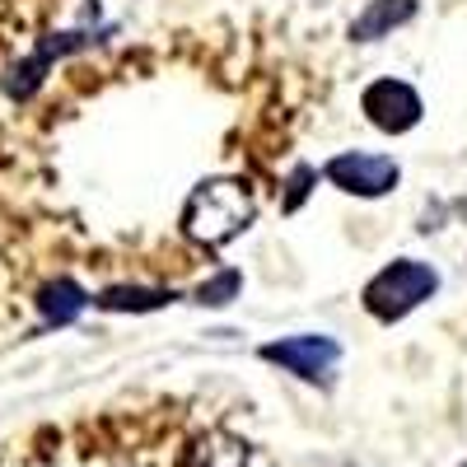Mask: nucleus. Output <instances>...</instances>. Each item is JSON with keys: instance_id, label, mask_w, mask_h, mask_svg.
Segmentation results:
<instances>
[{"instance_id": "nucleus-2", "label": "nucleus", "mask_w": 467, "mask_h": 467, "mask_svg": "<svg viewBox=\"0 0 467 467\" xmlns=\"http://www.w3.org/2000/svg\"><path fill=\"white\" fill-rule=\"evenodd\" d=\"M440 290V271L431 262L416 257H393L383 271H374L365 285V314L379 323H398L411 308H420L425 299H435Z\"/></svg>"}, {"instance_id": "nucleus-10", "label": "nucleus", "mask_w": 467, "mask_h": 467, "mask_svg": "<svg viewBox=\"0 0 467 467\" xmlns=\"http://www.w3.org/2000/svg\"><path fill=\"white\" fill-rule=\"evenodd\" d=\"M239 290H244V276H239L234 266H224V271H215L211 281H202L197 290H192V304H202V308H224Z\"/></svg>"}, {"instance_id": "nucleus-3", "label": "nucleus", "mask_w": 467, "mask_h": 467, "mask_svg": "<svg viewBox=\"0 0 467 467\" xmlns=\"http://www.w3.org/2000/svg\"><path fill=\"white\" fill-rule=\"evenodd\" d=\"M257 356L266 365H281L295 379H314V383H332V369L341 365V341L323 337V332H299V337H281L257 346Z\"/></svg>"}, {"instance_id": "nucleus-7", "label": "nucleus", "mask_w": 467, "mask_h": 467, "mask_svg": "<svg viewBox=\"0 0 467 467\" xmlns=\"http://www.w3.org/2000/svg\"><path fill=\"white\" fill-rule=\"evenodd\" d=\"M420 15V0H369V5L350 19V43H379V37L407 28Z\"/></svg>"}, {"instance_id": "nucleus-8", "label": "nucleus", "mask_w": 467, "mask_h": 467, "mask_svg": "<svg viewBox=\"0 0 467 467\" xmlns=\"http://www.w3.org/2000/svg\"><path fill=\"white\" fill-rule=\"evenodd\" d=\"M89 308V295L75 285L70 276H52L43 290H37V314H43L52 327H61V323H75Z\"/></svg>"}, {"instance_id": "nucleus-12", "label": "nucleus", "mask_w": 467, "mask_h": 467, "mask_svg": "<svg viewBox=\"0 0 467 467\" xmlns=\"http://www.w3.org/2000/svg\"><path fill=\"white\" fill-rule=\"evenodd\" d=\"M462 467H467V462H462Z\"/></svg>"}, {"instance_id": "nucleus-9", "label": "nucleus", "mask_w": 467, "mask_h": 467, "mask_svg": "<svg viewBox=\"0 0 467 467\" xmlns=\"http://www.w3.org/2000/svg\"><path fill=\"white\" fill-rule=\"evenodd\" d=\"M94 304L108 308V314H154V308L173 304V290H164V285H108Z\"/></svg>"}, {"instance_id": "nucleus-11", "label": "nucleus", "mask_w": 467, "mask_h": 467, "mask_svg": "<svg viewBox=\"0 0 467 467\" xmlns=\"http://www.w3.org/2000/svg\"><path fill=\"white\" fill-rule=\"evenodd\" d=\"M314 182H318V169H308V164H299L295 173H290V192H285V202H281V211H299L304 206V197L314 192Z\"/></svg>"}, {"instance_id": "nucleus-1", "label": "nucleus", "mask_w": 467, "mask_h": 467, "mask_svg": "<svg viewBox=\"0 0 467 467\" xmlns=\"http://www.w3.org/2000/svg\"><path fill=\"white\" fill-rule=\"evenodd\" d=\"M257 197L244 178H206L182 206V234L202 248H220L253 224Z\"/></svg>"}, {"instance_id": "nucleus-4", "label": "nucleus", "mask_w": 467, "mask_h": 467, "mask_svg": "<svg viewBox=\"0 0 467 467\" xmlns=\"http://www.w3.org/2000/svg\"><path fill=\"white\" fill-rule=\"evenodd\" d=\"M327 182L341 187L346 197H388L398 182H402V164L393 160V154H369V150H346L337 154V160H327Z\"/></svg>"}, {"instance_id": "nucleus-5", "label": "nucleus", "mask_w": 467, "mask_h": 467, "mask_svg": "<svg viewBox=\"0 0 467 467\" xmlns=\"http://www.w3.org/2000/svg\"><path fill=\"white\" fill-rule=\"evenodd\" d=\"M112 28H103V33H89V28H70V33H47L43 43H37L24 61H15L10 66V75H5V94L15 99V103H24L37 85L47 80V70L61 61V57H70V52H80V47H89V43H99V37H108Z\"/></svg>"}, {"instance_id": "nucleus-6", "label": "nucleus", "mask_w": 467, "mask_h": 467, "mask_svg": "<svg viewBox=\"0 0 467 467\" xmlns=\"http://www.w3.org/2000/svg\"><path fill=\"white\" fill-rule=\"evenodd\" d=\"M360 112L369 117V127H379L383 136H402V131H411L420 117H425V103H420L416 85L383 75V80L365 85V94H360Z\"/></svg>"}]
</instances>
